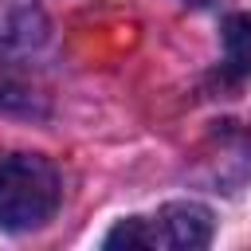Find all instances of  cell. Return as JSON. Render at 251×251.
<instances>
[{
	"label": "cell",
	"mask_w": 251,
	"mask_h": 251,
	"mask_svg": "<svg viewBox=\"0 0 251 251\" xmlns=\"http://www.w3.org/2000/svg\"><path fill=\"white\" fill-rule=\"evenodd\" d=\"M59 173L39 153H0V227H43L59 208Z\"/></svg>",
	"instance_id": "obj_1"
},
{
	"label": "cell",
	"mask_w": 251,
	"mask_h": 251,
	"mask_svg": "<svg viewBox=\"0 0 251 251\" xmlns=\"http://www.w3.org/2000/svg\"><path fill=\"white\" fill-rule=\"evenodd\" d=\"M145 224V247H165V251H196L212 243V212L192 200L165 204L153 220Z\"/></svg>",
	"instance_id": "obj_2"
},
{
	"label": "cell",
	"mask_w": 251,
	"mask_h": 251,
	"mask_svg": "<svg viewBox=\"0 0 251 251\" xmlns=\"http://www.w3.org/2000/svg\"><path fill=\"white\" fill-rule=\"evenodd\" d=\"M47 39V16L35 0H0V55L35 51Z\"/></svg>",
	"instance_id": "obj_3"
},
{
	"label": "cell",
	"mask_w": 251,
	"mask_h": 251,
	"mask_svg": "<svg viewBox=\"0 0 251 251\" xmlns=\"http://www.w3.org/2000/svg\"><path fill=\"white\" fill-rule=\"evenodd\" d=\"M224 63L231 75H251V12H235L224 20Z\"/></svg>",
	"instance_id": "obj_4"
}]
</instances>
